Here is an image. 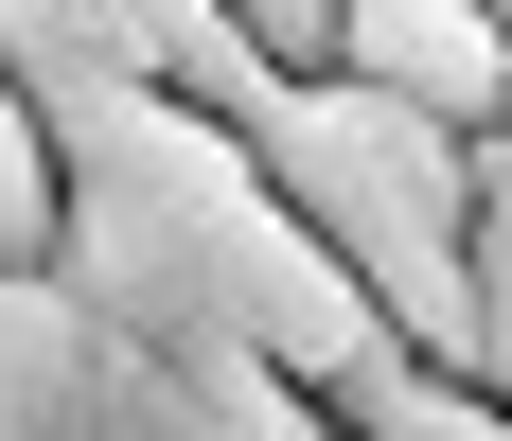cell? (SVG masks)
Masks as SVG:
<instances>
[{
  "mask_svg": "<svg viewBox=\"0 0 512 441\" xmlns=\"http://www.w3.org/2000/svg\"><path fill=\"white\" fill-rule=\"evenodd\" d=\"M495 142H512V124H495Z\"/></svg>",
  "mask_w": 512,
  "mask_h": 441,
  "instance_id": "cell-9",
  "label": "cell"
},
{
  "mask_svg": "<svg viewBox=\"0 0 512 441\" xmlns=\"http://www.w3.org/2000/svg\"><path fill=\"white\" fill-rule=\"evenodd\" d=\"M89 406H106V318L71 283H0V441H89Z\"/></svg>",
  "mask_w": 512,
  "mask_h": 441,
  "instance_id": "cell-4",
  "label": "cell"
},
{
  "mask_svg": "<svg viewBox=\"0 0 512 441\" xmlns=\"http://www.w3.org/2000/svg\"><path fill=\"white\" fill-rule=\"evenodd\" d=\"M89 441H318V389H283L265 353H142V336H106Z\"/></svg>",
  "mask_w": 512,
  "mask_h": 441,
  "instance_id": "cell-3",
  "label": "cell"
},
{
  "mask_svg": "<svg viewBox=\"0 0 512 441\" xmlns=\"http://www.w3.org/2000/svg\"><path fill=\"white\" fill-rule=\"evenodd\" d=\"M460 389L512 406V142H477V336H460Z\"/></svg>",
  "mask_w": 512,
  "mask_h": 441,
  "instance_id": "cell-6",
  "label": "cell"
},
{
  "mask_svg": "<svg viewBox=\"0 0 512 441\" xmlns=\"http://www.w3.org/2000/svg\"><path fill=\"white\" fill-rule=\"evenodd\" d=\"M0 71H18V106L53 142V283L89 300L106 336H142V353H265L318 406L389 353L371 300L318 265V230L248 177V142L195 124L177 89H142V71H106L71 0H0Z\"/></svg>",
  "mask_w": 512,
  "mask_h": 441,
  "instance_id": "cell-1",
  "label": "cell"
},
{
  "mask_svg": "<svg viewBox=\"0 0 512 441\" xmlns=\"http://www.w3.org/2000/svg\"><path fill=\"white\" fill-rule=\"evenodd\" d=\"M318 441H336V424H318Z\"/></svg>",
  "mask_w": 512,
  "mask_h": 441,
  "instance_id": "cell-8",
  "label": "cell"
},
{
  "mask_svg": "<svg viewBox=\"0 0 512 441\" xmlns=\"http://www.w3.org/2000/svg\"><path fill=\"white\" fill-rule=\"evenodd\" d=\"M336 71L424 106L442 142H495L512 124V18L495 0H336Z\"/></svg>",
  "mask_w": 512,
  "mask_h": 441,
  "instance_id": "cell-2",
  "label": "cell"
},
{
  "mask_svg": "<svg viewBox=\"0 0 512 441\" xmlns=\"http://www.w3.org/2000/svg\"><path fill=\"white\" fill-rule=\"evenodd\" d=\"M36 265H53V142L18 106V71H0V283H36Z\"/></svg>",
  "mask_w": 512,
  "mask_h": 441,
  "instance_id": "cell-7",
  "label": "cell"
},
{
  "mask_svg": "<svg viewBox=\"0 0 512 441\" xmlns=\"http://www.w3.org/2000/svg\"><path fill=\"white\" fill-rule=\"evenodd\" d=\"M318 424H336V441H512V406H495V389H460V371H424V353H371Z\"/></svg>",
  "mask_w": 512,
  "mask_h": 441,
  "instance_id": "cell-5",
  "label": "cell"
}]
</instances>
